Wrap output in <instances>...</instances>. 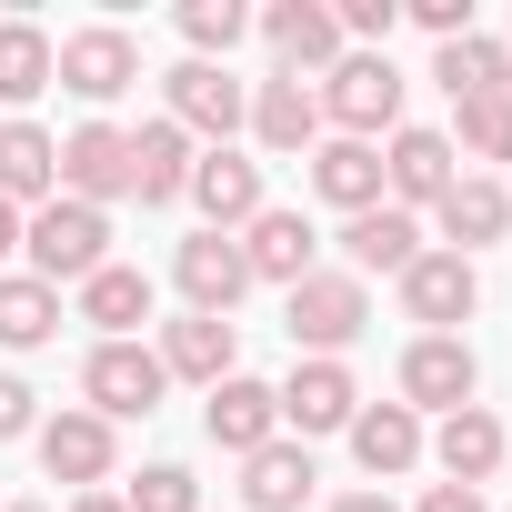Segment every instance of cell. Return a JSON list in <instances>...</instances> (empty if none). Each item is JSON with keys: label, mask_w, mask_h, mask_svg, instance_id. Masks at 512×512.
Wrapping results in <instances>:
<instances>
[{"label": "cell", "mask_w": 512, "mask_h": 512, "mask_svg": "<svg viewBox=\"0 0 512 512\" xmlns=\"http://www.w3.org/2000/svg\"><path fill=\"white\" fill-rule=\"evenodd\" d=\"M452 181H462V161H452L442 131H392V151H382V191H392V211H422V201H442Z\"/></svg>", "instance_id": "obj_15"}, {"label": "cell", "mask_w": 512, "mask_h": 512, "mask_svg": "<svg viewBox=\"0 0 512 512\" xmlns=\"http://www.w3.org/2000/svg\"><path fill=\"white\" fill-rule=\"evenodd\" d=\"M81 392H91L101 422H141V412H161L171 372H161V352H141V342H101V352L81 362Z\"/></svg>", "instance_id": "obj_5"}, {"label": "cell", "mask_w": 512, "mask_h": 512, "mask_svg": "<svg viewBox=\"0 0 512 512\" xmlns=\"http://www.w3.org/2000/svg\"><path fill=\"white\" fill-rule=\"evenodd\" d=\"M71 512H121V492H81V502H71Z\"/></svg>", "instance_id": "obj_41"}, {"label": "cell", "mask_w": 512, "mask_h": 512, "mask_svg": "<svg viewBox=\"0 0 512 512\" xmlns=\"http://www.w3.org/2000/svg\"><path fill=\"white\" fill-rule=\"evenodd\" d=\"M161 372L171 382H231L241 372V332L231 322H211V312H181V322H161Z\"/></svg>", "instance_id": "obj_16"}, {"label": "cell", "mask_w": 512, "mask_h": 512, "mask_svg": "<svg viewBox=\"0 0 512 512\" xmlns=\"http://www.w3.org/2000/svg\"><path fill=\"white\" fill-rule=\"evenodd\" d=\"M342 262H352V282H362V272H392V282H402V272L422 262V221L392 211V201L352 211V221H342Z\"/></svg>", "instance_id": "obj_18"}, {"label": "cell", "mask_w": 512, "mask_h": 512, "mask_svg": "<svg viewBox=\"0 0 512 512\" xmlns=\"http://www.w3.org/2000/svg\"><path fill=\"white\" fill-rule=\"evenodd\" d=\"M262 41H272V61H282L292 81H322V71L342 61V21L322 11V0H272V11H262Z\"/></svg>", "instance_id": "obj_12"}, {"label": "cell", "mask_w": 512, "mask_h": 512, "mask_svg": "<svg viewBox=\"0 0 512 512\" xmlns=\"http://www.w3.org/2000/svg\"><path fill=\"white\" fill-rule=\"evenodd\" d=\"M452 161H512V91L502 101H452Z\"/></svg>", "instance_id": "obj_32"}, {"label": "cell", "mask_w": 512, "mask_h": 512, "mask_svg": "<svg viewBox=\"0 0 512 512\" xmlns=\"http://www.w3.org/2000/svg\"><path fill=\"white\" fill-rule=\"evenodd\" d=\"M31 402H41V392H31L21 372H0V442H21V432H31Z\"/></svg>", "instance_id": "obj_36"}, {"label": "cell", "mask_w": 512, "mask_h": 512, "mask_svg": "<svg viewBox=\"0 0 512 512\" xmlns=\"http://www.w3.org/2000/svg\"><path fill=\"white\" fill-rule=\"evenodd\" d=\"M432 81H442L452 101H502V91H512V61H502V41H482V31H462V41H442V61H432Z\"/></svg>", "instance_id": "obj_28"}, {"label": "cell", "mask_w": 512, "mask_h": 512, "mask_svg": "<svg viewBox=\"0 0 512 512\" xmlns=\"http://www.w3.org/2000/svg\"><path fill=\"white\" fill-rule=\"evenodd\" d=\"M201 422H211V442L221 452H262V442H282V392L272 382H251V372H231V382H211V402H201Z\"/></svg>", "instance_id": "obj_11"}, {"label": "cell", "mask_w": 512, "mask_h": 512, "mask_svg": "<svg viewBox=\"0 0 512 512\" xmlns=\"http://www.w3.org/2000/svg\"><path fill=\"white\" fill-rule=\"evenodd\" d=\"M81 322H101V342H131V332L151 322V282L121 272V262H101V272L81 282Z\"/></svg>", "instance_id": "obj_29"}, {"label": "cell", "mask_w": 512, "mask_h": 512, "mask_svg": "<svg viewBox=\"0 0 512 512\" xmlns=\"http://www.w3.org/2000/svg\"><path fill=\"white\" fill-rule=\"evenodd\" d=\"M502 61H512V41H502Z\"/></svg>", "instance_id": "obj_43"}, {"label": "cell", "mask_w": 512, "mask_h": 512, "mask_svg": "<svg viewBox=\"0 0 512 512\" xmlns=\"http://www.w3.org/2000/svg\"><path fill=\"white\" fill-rule=\"evenodd\" d=\"M41 91H51V31L0 21V111L21 121V101H41Z\"/></svg>", "instance_id": "obj_30"}, {"label": "cell", "mask_w": 512, "mask_h": 512, "mask_svg": "<svg viewBox=\"0 0 512 512\" xmlns=\"http://www.w3.org/2000/svg\"><path fill=\"white\" fill-rule=\"evenodd\" d=\"M51 81H61V91H81V101L101 111V101H121V91L141 81V41H131V31H111V21H91V31L51 41Z\"/></svg>", "instance_id": "obj_4"}, {"label": "cell", "mask_w": 512, "mask_h": 512, "mask_svg": "<svg viewBox=\"0 0 512 512\" xmlns=\"http://www.w3.org/2000/svg\"><path fill=\"white\" fill-rule=\"evenodd\" d=\"M171 282H181L191 312L231 322V302L251 292V262H241V241H231V231H191V241H181V262H171Z\"/></svg>", "instance_id": "obj_8"}, {"label": "cell", "mask_w": 512, "mask_h": 512, "mask_svg": "<svg viewBox=\"0 0 512 512\" xmlns=\"http://www.w3.org/2000/svg\"><path fill=\"white\" fill-rule=\"evenodd\" d=\"M312 191L332 211H372L382 201V151L372 141H312Z\"/></svg>", "instance_id": "obj_27"}, {"label": "cell", "mask_w": 512, "mask_h": 512, "mask_svg": "<svg viewBox=\"0 0 512 512\" xmlns=\"http://www.w3.org/2000/svg\"><path fill=\"white\" fill-rule=\"evenodd\" d=\"M11 251H21V211H11V201H0V262H11Z\"/></svg>", "instance_id": "obj_40"}, {"label": "cell", "mask_w": 512, "mask_h": 512, "mask_svg": "<svg viewBox=\"0 0 512 512\" xmlns=\"http://www.w3.org/2000/svg\"><path fill=\"white\" fill-rule=\"evenodd\" d=\"M342 41H392V21H402V0H342Z\"/></svg>", "instance_id": "obj_35"}, {"label": "cell", "mask_w": 512, "mask_h": 512, "mask_svg": "<svg viewBox=\"0 0 512 512\" xmlns=\"http://www.w3.org/2000/svg\"><path fill=\"white\" fill-rule=\"evenodd\" d=\"M241 31H251V11H241V0H181V41H191V61L231 51Z\"/></svg>", "instance_id": "obj_33"}, {"label": "cell", "mask_w": 512, "mask_h": 512, "mask_svg": "<svg viewBox=\"0 0 512 512\" xmlns=\"http://www.w3.org/2000/svg\"><path fill=\"white\" fill-rule=\"evenodd\" d=\"M422 452L442 462V482H462V492H482V482L502 472V422H492L482 402H462V412H442V432H432Z\"/></svg>", "instance_id": "obj_20"}, {"label": "cell", "mask_w": 512, "mask_h": 512, "mask_svg": "<svg viewBox=\"0 0 512 512\" xmlns=\"http://www.w3.org/2000/svg\"><path fill=\"white\" fill-rule=\"evenodd\" d=\"M312 482H322V472H312V442H262V452L241 462V502H251V512H302Z\"/></svg>", "instance_id": "obj_26"}, {"label": "cell", "mask_w": 512, "mask_h": 512, "mask_svg": "<svg viewBox=\"0 0 512 512\" xmlns=\"http://www.w3.org/2000/svg\"><path fill=\"white\" fill-rule=\"evenodd\" d=\"M472 302H482V272L462 262V251H422V262L402 272V312H412L422 332H462Z\"/></svg>", "instance_id": "obj_9"}, {"label": "cell", "mask_w": 512, "mask_h": 512, "mask_svg": "<svg viewBox=\"0 0 512 512\" xmlns=\"http://www.w3.org/2000/svg\"><path fill=\"white\" fill-rule=\"evenodd\" d=\"M181 201H201V221H211V231L262 221V161H241V151L221 141V151H201V161H191V191H181Z\"/></svg>", "instance_id": "obj_14"}, {"label": "cell", "mask_w": 512, "mask_h": 512, "mask_svg": "<svg viewBox=\"0 0 512 512\" xmlns=\"http://www.w3.org/2000/svg\"><path fill=\"white\" fill-rule=\"evenodd\" d=\"M412 512H482V492H462V482H432Z\"/></svg>", "instance_id": "obj_38"}, {"label": "cell", "mask_w": 512, "mask_h": 512, "mask_svg": "<svg viewBox=\"0 0 512 512\" xmlns=\"http://www.w3.org/2000/svg\"><path fill=\"white\" fill-rule=\"evenodd\" d=\"M332 512H402V502H392V492H342Z\"/></svg>", "instance_id": "obj_39"}, {"label": "cell", "mask_w": 512, "mask_h": 512, "mask_svg": "<svg viewBox=\"0 0 512 512\" xmlns=\"http://www.w3.org/2000/svg\"><path fill=\"white\" fill-rule=\"evenodd\" d=\"M181 191H191V131H181V121H141V131H131V201L161 211V201H181Z\"/></svg>", "instance_id": "obj_21"}, {"label": "cell", "mask_w": 512, "mask_h": 512, "mask_svg": "<svg viewBox=\"0 0 512 512\" xmlns=\"http://www.w3.org/2000/svg\"><path fill=\"white\" fill-rule=\"evenodd\" d=\"M11 512H51V502H11Z\"/></svg>", "instance_id": "obj_42"}, {"label": "cell", "mask_w": 512, "mask_h": 512, "mask_svg": "<svg viewBox=\"0 0 512 512\" xmlns=\"http://www.w3.org/2000/svg\"><path fill=\"white\" fill-rule=\"evenodd\" d=\"M432 211H442V231H452V251H462V262H472L482 241H502V231H512V191H502L492 171H462Z\"/></svg>", "instance_id": "obj_23"}, {"label": "cell", "mask_w": 512, "mask_h": 512, "mask_svg": "<svg viewBox=\"0 0 512 512\" xmlns=\"http://www.w3.org/2000/svg\"><path fill=\"white\" fill-rule=\"evenodd\" d=\"M352 462H362L372 482L412 472V462H422V412H402V402H362V412H352Z\"/></svg>", "instance_id": "obj_24"}, {"label": "cell", "mask_w": 512, "mask_h": 512, "mask_svg": "<svg viewBox=\"0 0 512 512\" xmlns=\"http://www.w3.org/2000/svg\"><path fill=\"white\" fill-rule=\"evenodd\" d=\"M41 472L101 492V482H111V422H101V412H51V422H41Z\"/></svg>", "instance_id": "obj_19"}, {"label": "cell", "mask_w": 512, "mask_h": 512, "mask_svg": "<svg viewBox=\"0 0 512 512\" xmlns=\"http://www.w3.org/2000/svg\"><path fill=\"white\" fill-rule=\"evenodd\" d=\"M231 241H241L251 282H282V292H292L302 272H322V262H312V251H322V231H312L302 211H272V201H262V221H241Z\"/></svg>", "instance_id": "obj_13"}, {"label": "cell", "mask_w": 512, "mask_h": 512, "mask_svg": "<svg viewBox=\"0 0 512 512\" xmlns=\"http://www.w3.org/2000/svg\"><path fill=\"white\" fill-rule=\"evenodd\" d=\"M51 332H61V292L31 282V272H11V282H0V342H11V352H41Z\"/></svg>", "instance_id": "obj_31"}, {"label": "cell", "mask_w": 512, "mask_h": 512, "mask_svg": "<svg viewBox=\"0 0 512 512\" xmlns=\"http://www.w3.org/2000/svg\"><path fill=\"white\" fill-rule=\"evenodd\" d=\"M251 141H262V151H312V141H322V101H312V81L272 71L262 91H251Z\"/></svg>", "instance_id": "obj_22"}, {"label": "cell", "mask_w": 512, "mask_h": 512, "mask_svg": "<svg viewBox=\"0 0 512 512\" xmlns=\"http://www.w3.org/2000/svg\"><path fill=\"white\" fill-rule=\"evenodd\" d=\"M472 392H482V362L462 332H422L402 352V412H462Z\"/></svg>", "instance_id": "obj_6"}, {"label": "cell", "mask_w": 512, "mask_h": 512, "mask_svg": "<svg viewBox=\"0 0 512 512\" xmlns=\"http://www.w3.org/2000/svg\"><path fill=\"white\" fill-rule=\"evenodd\" d=\"M312 101H322V121H342V141H372L402 121V71H392V51H342Z\"/></svg>", "instance_id": "obj_2"}, {"label": "cell", "mask_w": 512, "mask_h": 512, "mask_svg": "<svg viewBox=\"0 0 512 512\" xmlns=\"http://www.w3.org/2000/svg\"><path fill=\"white\" fill-rule=\"evenodd\" d=\"M21 251H31V282H91L101 262H111V211H91V201H41L31 221H21Z\"/></svg>", "instance_id": "obj_1"}, {"label": "cell", "mask_w": 512, "mask_h": 512, "mask_svg": "<svg viewBox=\"0 0 512 512\" xmlns=\"http://www.w3.org/2000/svg\"><path fill=\"white\" fill-rule=\"evenodd\" d=\"M61 191V141L41 121H0V201H51Z\"/></svg>", "instance_id": "obj_25"}, {"label": "cell", "mask_w": 512, "mask_h": 512, "mask_svg": "<svg viewBox=\"0 0 512 512\" xmlns=\"http://www.w3.org/2000/svg\"><path fill=\"white\" fill-rule=\"evenodd\" d=\"M282 322H292V342H302L312 362H342V342L372 332V292H362L352 272H302L292 302H282Z\"/></svg>", "instance_id": "obj_3"}, {"label": "cell", "mask_w": 512, "mask_h": 512, "mask_svg": "<svg viewBox=\"0 0 512 512\" xmlns=\"http://www.w3.org/2000/svg\"><path fill=\"white\" fill-rule=\"evenodd\" d=\"M131 191V131H111V121H81L71 141H61V201H121Z\"/></svg>", "instance_id": "obj_10"}, {"label": "cell", "mask_w": 512, "mask_h": 512, "mask_svg": "<svg viewBox=\"0 0 512 512\" xmlns=\"http://www.w3.org/2000/svg\"><path fill=\"white\" fill-rule=\"evenodd\" d=\"M161 91H171V111H161V121H181V131H211V151H221V141L251 121V91H241L221 61H181Z\"/></svg>", "instance_id": "obj_7"}, {"label": "cell", "mask_w": 512, "mask_h": 512, "mask_svg": "<svg viewBox=\"0 0 512 512\" xmlns=\"http://www.w3.org/2000/svg\"><path fill=\"white\" fill-rule=\"evenodd\" d=\"M121 512H201V482H191L181 462H151V472L121 492Z\"/></svg>", "instance_id": "obj_34"}, {"label": "cell", "mask_w": 512, "mask_h": 512, "mask_svg": "<svg viewBox=\"0 0 512 512\" xmlns=\"http://www.w3.org/2000/svg\"><path fill=\"white\" fill-rule=\"evenodd\" d=\"M352 412H362V392H352V372L342 362H292V382H282V432H352Z\"/></svg>", "instance_id": "obj_17"}, {"label": "cell", "mask_w": 512, "mask_h": 512, "mask_svg": "<svg viewBox=\"0 0 512 512\" xmlns=\"http://www.w3.org/2000/svg\"><path fill=\"white\" fill-rule=\"evenodd\" d=\"M412 21H422L432 41H462V31H472V0H412Z\"/></svg>", "instance_id": "obj_37"}]
</instances>
